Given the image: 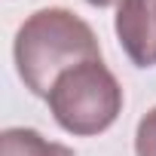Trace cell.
I'll return each instance as SVG.
<instances>
[{"instance_id": "cell-2", "label": "cell", "mask_w": 156, "mask_h": 156, "mask_svg": "<svg viewBox=\"0 0 156 156\" xmlns=\"http://www.w3.org/2000/svg\"><path fill=\"white\" fill-rule=\"evenodd\" d=\"M46 101L64 132L89 138L116 122L122 110V86L98 58L61 73Z\"/></svg>"}, {"instance_id": "cell-1", "label": "cell", "mask_w": 156, "mask_h": 156, "mask_svg": "<svg viewBox=\"0 0 156 156\" xmlns=\"http://www.w3.org/2000/svg\"><path fill=\"white\" fill-rule=\"evenodd\" d=\"M12 52L22 83L40 98H49L58 76L67 73L70 67L101 58L95 31L80 16L61 6L34 12L19 28Z\"/></svg>"}, {"instance_id": "cell-5", "label": "cell", "mask_w": 156, "mask_h": 156, "mask_svg": "<svg viewBox=\"0 0 156 156\" xmlns=\"http://www.w3.org/2000/svg\"><path fill=\"white\" fill-rule=\"evenodd\" d=\"M135 153L138 156H156V107L141 116L135 132Z\"/></svg>"}, {"instance_id": "cell-6", "label": "cell", "mask_w": 156, "mask_h": 156, "mask_svg": "<svg viewBox=\"0 0 156 156\" xmlns=\"http://www.w3.org/2000/svg\"><path fill=\"white\" fill-rule=\"evenodd\" d=\"M86 3H92V6H113V3H119V0H86Z\"/></svg>"}, {"instance_id": "cell-4", "label": "cell", "mask_w": 156, "mask_h": 156, "mask_svg": "<svg viewBox=\"0 0 156 156\" xmlns=\"http://www.w3.org/2000/svg\"><path fill=\"white\" fill-rule=\"evenodd\" d=\"M0 156H73V153L55 141H46L34 129H6L0 135Z\"/></svg>"}, {"instance_id": "cell-3", "label": "cell", "mask_w": 156, "mask_h": 156, "mask_svg": "<svg viewBox=\"0 0 156 156\" xmlns=\"http://www.w3.org/2000/svg\"><path fill=\"white\" fill-rule=\"evenodd\" d=\"M116 37L138 67L156 64V0H119Z\"/></svg>"}]
</instances>
